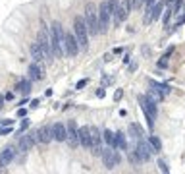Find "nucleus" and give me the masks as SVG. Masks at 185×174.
<instances>
[{"label": "nucleus", "mask_w": 185, "mask_h": 174, "mask_svg": "<svg viewBox=\"0 0 185 174\" xmlns=\"http://www.w3.org/2000/svg\"><path fill=\"white\" fill-rule=\"evenodd\" d=\"M2 124H4V126H12L14 122H12V120H2Z\"/></svg>", "instance_id": "obj_40"}, {"label": "nucleus", "mask_w": 185, "mask_h": 174, "mask_svg": "<svg viewBox=\"0 0 185 174\" xmlns=\"http://www.w3.org/2000/svg\"><path fill=\"white\" fill-rule=\"evenodd\" d=\"M64 46H66V54H68V56H77V52L81 50V46H79V43H77L75 33H66V43H64Z\"/></svg>", "instance_id": "obj_10"}, {"label": "nucleus", "mask_w": 185, "mask_h": 174, "mask_svg": "<svg viewBox=\"0 0 185 174\" xmlns=\"http://www.w3.org/2000/svg\"><path fill=\"white\" fill-rule=\"evenodd\" d=\"M135 151H137V155H139L141 162L149 161L150 157H152V147H150V143H147V141L143 139V138L137 139V147H135Z\"/></svg>", "instance_id": "obj_9"}, {"label": "nucleus", "mask_w": 185, "mask_h": 174, "mask_svg": "<svg viewBox=\"0 0 185 174\" xmlns=\"http://www.w3.org/2000/svg\"><path fill=\"white\" fill-rule=\"evenodd\" d=\"M50 33H52V50H54V56H64L66 54V31L60 23H52L50 27Z\"/></svg>", "instance_id": "obj_1"}, {"label": "nucleus", "mask_w": 185, "mask_h": 174, "mask_svg": "<svg viewBox=\"0 0 185 174\" xmlns=\"http://www.w3.org/2000/svg\"><path fill=\"white\" fill-rule=\"evenodd\" d=\"M116 147L121 151H127V138L124 135V131H116Z\"/></svg>", "instance_id": "obj_21"}, {"label": "nucleus", "mask_w": 185, "mask_h": 174, "mask_svg": "<svg viewBox=\"0 0 185 174\" xmlns=\"http://www.w3.org/2000/svg\"><path fill=\"white\" fill-rule=\"evenodd\" d=\"M68 143L71 147H75L79 143V130H77V124L73 120L68 122Z\"/></svg>", "instance_id": "obj_13"}, {"label": "nucleus", "mask_w": 185, "mask_h": 174, "mask_svg": "<svg viewBox=\"0 0 185 174\" xmlns=\"http://www.w3.org/2000/svg\"><path fill=\"white\" fill-rule=\"evenodd\" d=\"M166 6L170 8L173 14H177L179 10H181V6H183V0H166Z\"/></svg>", "instance_id": "obj_26"}, {"label": "nucleus", "mask_w": 185, "mask_h": 174, "mask_svg": "<svg viewBox=\"0 0 185 174\" xmlns=\"http://www.w3.org/2000/svg\"><path fill=\"white\" fill-rule=\"evenodd\" d=\"M149 97H150L154 103H160V101H164V99H166V97H164V95H162L160 91H156L154 87H150V89H149Z\"/></svg>", "instance_id": "obj_27"}, {"label": "nucleus", "mask_w": 185, "mask_h": 174, "mask_svg": "<svg viewBox=\"0 0 185 174\" xmlns=\"http://www.w3.org/2000/svg\"><path fill=\"white\" fill-rule=\"evenodd\" d=\"M37 43L41 45V50H43L45 54V60H52L54 58V50H52V33L48 31L46 25H43V29L39 31V39H37Z\"/></svg>", "instance_id": "obj_3"}, {"label": "nucleus", "mask_w": 185, "mask_h": 174, "mask_svg": "<svg viewBox=\"0 0 185 174\" xmlns=\"http://www.w3.org/2000/svg\"><path fill=\"white\" fill-rule=\"evenodd\" d=\"M102 139H104V143H106V145L116 147V134H114V131L104 130V131H102Z\"/></svg>", "instance_id": "obj_22"}, {"label": "nucleus", "mask_w": 185, "mask_h": 174, "mask_svg": "<svg viewBox=\"0 0 185 174\" xmlns=\"http://www.w3.org/2000/svg\"><path fill=\"white\" fill-rule=\"evenodd\" d=\"M158 168H160V170H162L164 174H168V172H170V168L166 166V162H164L162 159H158Z\"/></svg>", "instance_id": "obj_30"}, {"label": "nucleus", "mask_w": 185, "mask_h": 174, "mask_svg": "<svg viewBox=\"0 0 185 174\" xmlns=\"http://www.w3.org/2000/svg\"><path fill=\"white\" fill-rule=\"evenodd\" d=\"M10 131H12V128H10V126H6V128H0V135H8Z\"/></svg>", "instance_id": "obj_34"}, {"label": "nucleus", "mask_w": 185, "mask_h": 174, "mask_svg": "<svg viewBox=\"0 0 185 174\" xmlns=\"http://www.w3.org/2000/svg\"><path fill=\"white\" fill-rule=\"evenodd\" d=\"M112 18H114V10L110 8V2L104 0L100 2L98 6V23H100V33H106L110 23H112Z\"/></svg>", "instance_id": "obj_6"}, {"label": "nucleus", "mask_w": 185, "mask_h": 174, "mask_svg": "<svg viewBox=\"0 0 185 174\" xmlns=\"http://www.w3.org/2000/svg\"><path fill=\"white\" fill-rule=\"evenodd\" d=\"M170 56H172V54H168V52H166V54L158 60V68H168V60H170Z\"/></svg>", "instance_id": "obj_28"}, {"label": "nucleus", "mask_w": 185, "mask_h": 174, "mask_svg": "<svg viewBox=\"0 0 185 174\" xmlns=\"http://www.w3.org/2000/svg\"><path fill=\"white\" fill-rule=\"evenodd\" d=\"M85 22H87L89 35L97 37L100 33V23H98V8L94 6V4H87V8H85Z\"/></svg>", "instance_id": "obj_5"}, {"label": "nucleus", "mask_w": 185, "mask_h": 174, "mask_svg": "<svg viewBox=\"0 0 185 174\" xmlns=\"http://www.w3.org/2000/svg\"><path fill=\"white\" fill-rule=\"evenodd\" d=\"M145 2H147V0H131V8H135V10H137V8H141Z\"/></svg>", "instance_id": "obj_31"}, {"label": "nucleus", "mask_w": 185, "mask_h": 174, "mask_svg": "<svg viewBox=\"0 0 185 174\" xmlns=\"http://www.w3.org/2000/svg\"><path fill=\"white\" fill-rule=\"evenodd\" d=\"M172 15H173V12H172L170 8H166V12H164V25H166V27H168V23H170V18H172Z\"/></svg>", "instance_id": "obj_29"}, {"label": "nucleus", "mask_w": 185, "mask_h": 174, "mask_svg": "<svg viewBox=\"0 0 185 174\" xmlns=\"http://www.w3.org/2000/svg\"><path fill=\"white\" fill-rule=\"evenodd\" d=\"M137 101H139L141 108H143V112H145V116H147L149 128L152 130V126H154V118H156V114H158V110H156V103L152 101L149 95H139V97H137Z\"/></svg>", "instance_id": "obj_4"}, {"label": "nucleus", "mask_w": 185, "mask_h": 174, "mask_svg": "<svg viewBox=\"0 0 185 174\" xmlns=\"http://www.w3.org/2000/svg\"><path fill=\"white\" fill-rule=\"evenodd\" d=\"M31 80H21V81H18L15 83V91L18 93H21V95H27L29 91H31Z\"/></svg>", "instance_id": "obj_20"}, {"label": "nucleus", "mask_w": 185, "mask_h": 174, "mask_svg": "<svg viewBox=\"0 0 185 174\" xmlns=\"http://www.w3.org/2000/svg\"><path fill=\"white\" fill-rule=\"evenodd\" d=\"M89 83V80H81V81H77V85H75V89H83Z\"/></svg>", "instance_id": "obj_32"}, {"label": "nucleus", "mask_w": 185, "mask_h": 174, "mask_svg": "<svg viewBox=\"0 0 185 174\" xmlns=\"http://www.w3.org/2000/svg\"><path fill=\"white\" fill-rule=\"evenodd\" d=\"M91 139H93V145H100V141H102V134L97 126H91Z\"/></svg>", "instance_id": "obj_23"}, {"label": "nucleus", "mask_w": 185, "mask_h": 174, "mask_svg": "<svg viewBox=\"0 0 185 174\" xmlns=\"http://www.w3.org/2000/svg\"><path fill=\"white\" fill-rule=\"evenodd\" d=\"M4 97H6V101H12V99H14V93H6Z\"/></svg>", "instance_id": "obj_39"}, {"label": "nucleus", "mask_w": 185, "mask_h": 174, "mask_svg": "<svg viewBox=\"0 0 185 174\" xmlns=\"http://www.w3.org/2000/svg\"><path fill=\"white\" fill-rule=\"evenodd\" d=\"M27 73H29V80H31V81H39V80H43V68L39 66V62H33V64L29 66Z\"/></svg>", "instance_id": "obj_17"}, {"label": "nucleus", "mask_w": 185, "mask_h": 174, "mask_svg": "<svg viewBox=\"0 0 185 174\" xmlns=\"http://www.w3.org/2000/svg\"><path fill=\"white\" fill-rule=\"evenodd\" d=\"M31 58H33V62L45 60V54H43V50H41V45H39V43H33V45H31Z\"/></svg>", "instance_id": "obj_18"}, {"label": "nucleus", "mask_w": 185, "mask_h": 174, "mask_svg": "<svg viewBox=\"0 0 185 174\" xmlns=\"http://www.w3.org/2000/svg\"><path fill=\"white\" fill-rule=\"evenodd\" d=\"M73 33L77 37V43L81 46V50H87L89 49V29H87V22L85 18H75V22H73Z\"/></svg>", "instance_id": "obj_2"}, {"label": "nucleus", "mask_w": 185, "mask_h": 174, "mask_svg": "<svg viewBox=\"0 0 185 174\" xmlns=\"http://www.w3.org/2000/svg\"><path fill=\"white\" fill-rule=\"evenodd\" d=\"M104 95H106V91H104V87L97 89V97H98V99H104Z\"/></svg>", "instance_id": "obj_35"}, {"label": "nucleus", "mask_w": 185, "mask_h": 174, "mask_svg": "<svg viewBox=\"0 0 185 174\" xmlns=\"http://www.w3.org/2000/svg\"><path fill=\"white\" fill-rule=\"evenodd\" d=\"M52 131H54V141H68V126H64L62 122H56L52 126Z\"/></svg>", "instance_id": "obj_15"}, {"label": "nucleus", "mask_w": 185, "mask_h": 174, "mask_svg": "<svg viewBox=\"0 0 185 174\" xmlns=\"http://www.w3.org/2000/svg\"><path fill=\"white\" fill-rule=\"evenodd\" d=\"M37 141L39 143H50L52 139H54V131H52V126H41L39 130H37Z\"/></svg>", "instance_id": "obj_11"}, {"label": "nucleus", "mask_w": 185, "mask_h": 174, "mask_svg": "<svg viewBox=\"0 0 185 174\" xmlns=\"http://www.w3.org/2000/svg\"><path fill=\"white\" fill-rule=\"evenodd\" d=\"M129 10H131V0H124V2H120L118 10L114 12V23L120 25L121 22H125L129 15Z\"/></svg>", "instance_id": "obj_8"}, {"label": "nucleus", "mask_w": 185, "mask_h": 174, "mask_svg": "<svg viewBox=\"0 0 185 174\" xmlns=\"http://www.w3.org/2000/svg\"><path fill=\"white\" fill-rule=\"evenodd\" d=\"M39 107V101H37V99H33V101H31V108H37Z\"/></svg>", "instance_id": "obj_38"}, {"label": "nucleus", "mask_w": 185, "mask_h": 174, "mask_svg": "<svg viewBox=\"0 0 185 174\" xmlns=\"http://www.w3.org/2000/svg\"><path fill=\"white\" fill-rule=\"evenodd\" d=\"M129 134H131V138H135V139H139V138H143V128L139 124H129Z\"/></svg>", "instance_id": "obj_25"}, {"label": "nucleus", "mask_w": 185, "mask_h": 174, "mask_svg": "<svg viewBox=\"0 0 185 174\" xmlns=\"http://www.w3.org/2000/svg\"><path fill=\"white\" fill-rule=\"evenodd\" d=\"M18 116H19V118H25V116H27V110H25V108H19V110H18Z\"/></svg>", "instance_id": "obj_36"}, {"label": "nucleus", "mask_w": 185, "mask_h": 174, "mask_svg": "<svg viewBox=\"0 0 185 174\" xmlns=\"http://www.w3.org/2000/svg\"><path fill=\"white\" fill-rule=\"evenodd\" d=\"M121 95H124V91H121V89H118V91L114 93V101H116V103H118L120 99H121Z\"/></svg>", "instance_id": "obj_33"}, {"label": "nucleus", "mask_w": 185, "mask_h": 174, "mask_svg": "<svg viewBox=\"0 0 185 174\" xmlns=\"http://www.w3.org/2000/svg\"><path fill=\"white\" fill-rule=\"evenodd\" d=\"M14 157H15V149L14 147H6V149H4L2 153H0V166H8L10 162L14 161Z\"/></svg>", "instance_id": "obj_16"}, {"label": "nucleus", "mask_w": 185, "mask_h": 174, "mask_svg": "<svg viewBox=\"0 0 185 174\" xmlns=\"http://www.w3.org/2000/svg\"><path fill=\"white\" fill-rule=\"evenodd\" d=\"M114 149H116V147L106 145V149H102V155H100V157H102L104 166H106L108 170H110V168H114V166L120 162V153H118V151H114Z\"/></svg>", "instance_id": "obj_7"}, {"label": "nucleus", "mask_w": 185, "mask_h": 174, "mask_svg": "<svg viewBox=\"0 0 185 174\" xmlns=\"http://www.w3.org/2000/svg\"><path fill=\"white\" fill-rule=\"evenodd\" d=\"M149 85L150 87H154L156 91H160L164 97H166V95H170L172 93V89H170V85H166V83H160V81H154V80H150L149 81Z\"/></svg>", "instance_id": "obj_19"}, {"label": "nucleus", "mask_w": 185, "mask_h": 174, "mask_svg": "<svg viewBox=\"0 0 185 174\" xmlns=\"http://www.w3.org/2000/svg\"><path fill=\"white\" fill-rule=\"evenodd\" d=\"M35 141H37V135L35 134H27V135H23V138L19 139L18 149L21 153H27V151H31V147L35 145Z\"/></svg>", "instance_id": "obj_14"}, {"label": "nucleus", "mask_w": 185, "mask_h": 174, "mask_svg": "<svg viewBox=\"0 0 185 174\" xmlns=\"http://www.w3.org/2000/svg\"><path fill=\"white\" fill-rule=\"evenodd\" d=\"M149 143H150V147H152V151H154V153H160V151H162V141H160L158 135H150V138H149Z\"/></svg>", "instance_id": "obj_24"}, {"label": "nucleus", "mask_w": 185, "mask_h": 174, "mask_svg": "<svg viewBox=\"0 0 185 174\" xmlns=\"http://www.w3.org/2000/svg\"><path fill=\"white\" fill-rule=\"evenodd\" d=\"M27 128H29V120H23V122H21V126H19V130L23 131V130H27Z\"/></svg>", "instance_id": "obj_37"}, {"label": "nucleus", "mask_w": 185, "mask_h": 174, "mask_svg": "<svg viewBox=\"0 0 185 174\" xmlns=\"http://www.w3.org/2000/svg\"><path fill=\"white\" fill-rule=\"evenodd\" d=\"M4 101H6V97H2V95H0V107L4 104Z\"/></svg>", "instance_id": "obj_41"}, {"label": "nucleus", "mask_w": 185, "mask_h": 174, "mask_svg": "<svg viewBox=\"0 0 185 174\" xmlns=\"http://www.w3.org/2000/svg\"><path fill=\"white\" fill-rule=\"evenodd\" d=\"M79 145L91 149V145H93V139H91V126H81V128H79Z\"/></svg>", "instance_id": "obj_12"}]
</instances>
